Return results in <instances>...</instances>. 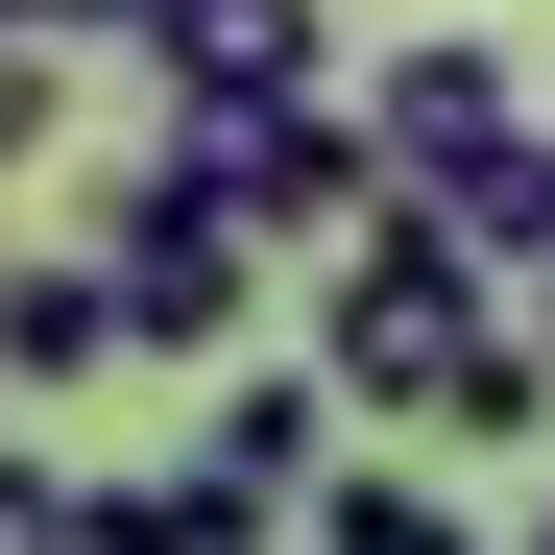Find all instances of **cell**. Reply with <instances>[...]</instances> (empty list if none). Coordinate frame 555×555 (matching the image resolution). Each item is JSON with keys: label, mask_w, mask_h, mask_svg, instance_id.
I'll return each mask as SVG.
<instances>
[{"label": "cell", "mask_w": 555, "mask_h": 555, "mask_svg": "<svg viewBox=\"0 0 555 555\" xmlns=\"http://www.w3.org/2000/svg\"><path fill=\"white\" fill-rule=\"evenodd\" d=\"M98 266H121V338H145V362H242V314H266V266H291V242L145 145L121 194H98Z\"/></svg>", "instance_id": "2"}, {"label": "cell", "mask_w": 555, "mask_h": 555, "mask_svg": "<svg viewBox=\"0 0 555 555\" xmlns=\"http://www.w3.org/2000/svg\"><path fill=\"white\" fill-rule=\"evenodd\" d=\"M0 555H98V483H73L49 435H0Z\"/></svg>", "instance_id": "10"}, {"label": "cell", "mask_w": 555, "mask_h": 555, "mask_svg": "<svg viewBox=\"0 0 555 555\" xmlns=\"http://www.w3.org/2000/svg\"><path fill=\"white\" fill-rule=\"evenodd\" d=\"M194 435H218L242 483L314 531V483H338V459H314V435H338V362H218V411H194Z\"/></svg>", "instance_id": "6"}, {"label": "cell", "mask_w": 555, "mask_h": 555, "mask_svg": "<svg viewBox=\"0 0 555 555\" xmlns=\"http://www.w3.org/2000/svg\"><path fill=\"white\" fill-rule=\"evenodd\" d=\"M362 121H387V169L459 218V194H483V169L531 145V73H507L483 25H411V49H362Z\"/></svg>", "instance_id": "3"}, {"label": "cell", "mask_w": 555, "mask_h": 555, "mask_svg": "<svg viewBox=\"0 0 555 555\" xmlns=\"http://www.w3.org/2000/svg\"><path fill=\"white\" fill-rule=\"evenodd\" d=\"M121 25H49V0H0V194L49 169V121H73V73H98Z\"/></svg>", "instance_id": "8"}, {"label": "cell", "mask_w": 555, "mask_h": 555, "mask_svg": "<svg viewBox=\"0 0 555 555\" xmlns=\"http://www.w3.org/2000/svg\"><path fill=\"white\" fill-rule=\"evenodd\" d=\"M98 362H145L121 338V266L98 242H25V266H0V387H98Z\"/></svg>", "instance_id": "5"}, {"label": "cell", "mask_w": 555, "mask_h": 555, "mask_svg": "<svg viewBox=\"0 0 555 555\" xmlns=\"http://www.w3.org/2000/svg\"><path fill=\"white\" fill-rule=\"evenodd\" d=\"M338 555H459V483H314Z\"/></svg>", "instance_id": "11"}, {"label": "cell", "mask_w": 555, "mask_h": 555, "mask_svg": "<svg viewBox=\"0 0 555 555\" xmlns=\"http://www.w3.org/2000/svg\"><path fill=\"white\" fill-rule=\"evenodd\" d=\"M242 531H291L242 459H194V483H98V555H242Z\"/></svg>", "instance_id": "7"}, {"label": "cell", "mask_w": 555, "mask_h": 555, "mask_svg": "<svg viewBox=\"0 0 555 555\" xmlns=\"http://www.w3.org/2000/svg\"><path fill=\"white\" fill-rule=\"evenodd\" d=\"M169 169H194V194H242L291 266H314V242H362V218L411 194V169H387V121H362L338 73H314V98H169Z\"/></svg>", "instance_id": "1"}, {"label": "cell", "mask_w": 555, "mask_h": 555, "mask_svg": "<svg viewBox=\"0 0 555 555\" xmlns=\"http://www.w3.org/2000/svg\"><path fill=\"white\" fill-rule=\"evenodd\" d=\"M121 73H145V98H314V73H338V0H121Z\"/></svg>", "instance_id": "4"}, {"label": "cell", "mask_w": 555, "mask_h": 555, "mask_svg": "<svg viewBox=\"0 0 555 555\" xmlns=\"http://www.w3.org/2000/svg\"><path fill=\"white\" fill-rule=\"evenodd\" d=\"M459 242H483V266H507V291L555 314V121H531V145L483 169V194H459Z\"/></svg>", "instance_id": "9"}]
</instances>
